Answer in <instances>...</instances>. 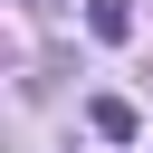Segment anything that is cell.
Masks as SVG:
<instances>
[{
    "mask_svg": "<svg viewBox=\"0 0 153 153\" xmlns=\"http://www.w3.org/2000/svg\"><path fill=\"white\" fill-rule=\"evenodd\" d=\"M86 124H96L105 143H134V134H143V115H134L124 96H86Z\"/></svg>",
    "mask_w": 153,
    "mask_h": 153,
    "instance_id": "6da1fadb",
    "label": "cell"
},
{
    "mask_svg": "<svg viewBox=\"0 0 153 153\" xmlns=\"http://www.w3.org/2000/svg\"><path fill=\"white\" fill-rule=\"evenodd\" d=\"M86 38L96 48H124L134 38V0H86Z\"/></svg>",
    "mask_w": 153,
    "mask_h": 153,
    "instance_id": "7a4b0ae2",
    "label": "cell"
}]
</instances>
